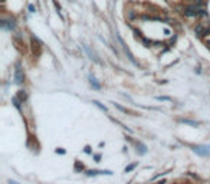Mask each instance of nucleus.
Segmentation results:
<instances>
[{"mask_svg":"<svg viewBox=\"0 0 210 184\" xmlns=\"http://www.w3.org/2000/svg\"><path fill=\"white\" fill-rule=\"evenodd\" d=\"M174 184H178V183H174Z\"/></svg>","mask_w":210,"mask_h":184,"instance_id":"6ab92c4d","label":"nucleus"},{"mask_svg":"<svg viewBox=\"0 0 210 184\" xmlns=\"http://www.w3.org/2000/svg\"><path fill=\"white\" fill-rule=\"evenodd\" d=\"M193 151L200 157H210V147L209 145H194Z\"/></svg>","mask_w":210,"mask_h":184,"instance_id":"f257e3e1","label":"nucleus"},{"mask_svg":"<svg viewBox=\"0 0 210 184\" xmlns=\"http://www.w3.org/2000/svg\"><path fill=\"white\" fill-rule=\"evenodd\" d=\"M137 151H138L141 155H144V154L147 152V145H144L143 142H137Z\"/></svg>","mask_w":210,"mask_h":184,"instance_id":"39448f33","label":"nucleus"},{"mask_svg":"<svg viewBox=\"0 0 210 184\" xmlns=\"http://www.w3.org/2000/svg\"><path fill=\"white\" fill-rule=\"evenodd\" d=\"M12 102H13V105H15V107H16V108L19 109V111H20V104H23V102L20 101V99H19V98L15 97L13 99H12Z\"/></svg>","mask_w":210,"mask_h":184,"instance_id":"0eeeda50","label":"nucleus"},{"mask_svg":"<svg viewBox=\"0 0 210 184\" xmlns=\"http://www.w3.org/2000/svg\"><path fill=\"white\" fill-rule=\"evenodd\" d=\"M92 104H95V105H97L98 108H101V109H102L104 112H105V111H107V107H104V105H102V104H100V102H98V101H94V102H92Z\"/></svg>","mask_w":210,"mask_h":184,"instance_id":"1a4fd4ad","label":"nucleus"},{"mask_svg":"<svg viewBox=\"0 0 210 184\" xmlns=\"http://www.w3.org/2000/svg\"><path fill=\"white\" fill-rule=\"evenodd\" d=\"M180 122H183V124H188V125H191V127H199V122H196V121H191V119H187V118L180 119Z\"/></svg>","mask_w":210,"mask_h":184,"instance_id":"423d86ee","label":"nucleus"},{"mask_svg":"<svg viewBox=\"0 0 210 184\" xmlns=\"http://www.w3.org/2000/svg\"><path fill=\"white\" fill-rule=\"evenodd\" d=\"M56 152H59V154H65V150H63V148H58Z\"/></svg>","mask_w":210,"mask_h":184,"instance_id":"4468645a","label":"nucleus"},{"mask_svg":"<svg viewBox=\"0 0 210 184\" xmlns=\"http://www.w3.org/2000/svg\"><path fill=\"white\" fill-rule=\"evenodd\" d=\"M157 99H161V101H170V98H167V97H158Z\"/></svg>","mask_w":210,"mask_h":184,"instance_id":"ddd939ff","label":"nucleus"},{"mask_svg":"<svg viewBox=\"0 0 210 184\" xmlns=\"http://www.w3.org/2000/svg\"><path fill=\"white\" fill-rule=\"evenodd\" d=\"M29 10H30V12H35V7L30 5V6H29Z\"/></svg>","mask_w":210,"mask_h":184,"instance_id":"2eb2a0df","label":"nucleus"},{"mask_svg":"<svg viewBox=\"0 0 210 184\" xmlns=\"http://www.w3.org/2000/svg\"><path fill=\"white\" fill-rule=\"evenodd\" d=\"M17 98H19L22 102H26V99H28V92L23 91V89H20V91L17 92Z\"/></svg>","mask_w":210,"mask_h":184,"instance_id":"20e7f679","label":"nucleus"},{"mask_svg":"<svg viewBox=\"0 0 210 184\" xmlns=\"http://www.w3.org/2000/svg\"><path fill=\"white\" fill-rule=\"evenodd\" d=\"M91 85H92L95 89H100V88H101V85L98 83V82H97V79H95L94 76H91Z\"/></svg>","mask_w":210,"mask_h":184,"instance_id":"6e6552de","label":"nucleus"},{"mask_svg":"<svg viewBox=\"0 0 210 184\" xmlns=\"http://www.w3.org/2000/svg\"><path fill=\"white\" fill-rule=\"evenodd\" d=\"M135 165H137V164H131V165H128V167L125 168V173H128V171H131V170H134V168H135Z\"/></svg>","mask_w":210,"mask_h":184,"instance_id":"9b49d317","label":"nucleus"},{"mask_svg":"<svg viewBox=\"0 0 210 184\" xmlns=\"http://www.w3.org/2000/svg\"><path fill=\"white\" fill-rule=\"evenodd\" d=\"M85 152H88V154H89V152H91V148H89V147H86V148H85Z\"/></svg>","mask_w":210,"mask_h":184,"instance_id":"dca6fc26","label":"nucleus"},{"mask_svg":"<svg viewBox=\"0 0 210 184\" xmlns=\"http://www.w3.org/2000/svg\"><path fill=\"white\" fill-rule=\"evenodd\" d=\"M23 81H25V75H23V70L20 68V63H17L16 70H15V82L17 85H20V83H23Z\"/></svg>","mask_w":210,"mask_h":184,"instance_id":"f03ea898","label":"nucleus"},{"mask_svg":"<svg viewBox=\"0 0 210 184\" xmlns=\"http://www.w3.org/2000/svg\"><path fill=\"white\" fill-rule=\"evenodd\" d=\"M205 43H206V46H207V48H210V35L205 38Z\"/></svg>","mask_w":210,"mask_h":184,"instance_id":"f8f14e48","label":"nucleus"},{"mask_svg":"<svg viewBox=\"0 0 210 184\" xmlns=\"http://www.w3.org/2000/svg\"><path fill=\"white\" fill-rule=\"evenodd\" d=\"M75 170H76V171H79V170H83V165L82 164H79V162H75Z\"/></svg>","mask_w":210,"mask_h":184,"instance_id":"9d476101","label":"nucleus"},{"mask_svg":"<svg viewBox=\"0 0 210 184\" xmlns=\"http://www.w3.org/2000/svg\"><path fill=\"white\" fill-rule=\"evenodd\" d=\"M157 184H166V181L163 180V181H158V183H157Z\"/></svg>","mask_w":210,"mask_h":184,"instance_id":"f3484780","label":"nucleus"},{"mask_svg":"<svg viewBox=\"0 0 210 184\" xmlns=\"http://www.w3.org/2000/svg\"><path fill=\"white\" fill-rule=\"evenodd\" d=\"M9 184H19V183H16V181H10Z\"/></svg>","mask_w":210,"mask_h":184,"instance_id":"a211bd4d","label":"nucleus"},{"mask_svg":"<svg viewBox=\"0 0 210 184\" xmlns=\"http://www.w3.org/2000/svg\"><path fill=\"white\" fill-rule=\"evenodd\" d=\"M86 174L88 175H100V174H107V175H111V171H108V170H89V171H86Z\"/></svg>","mask_w":210,"mask_h":184,"instance_id":"7ed1b4c3","label":"nucleus"}]
</instances>
